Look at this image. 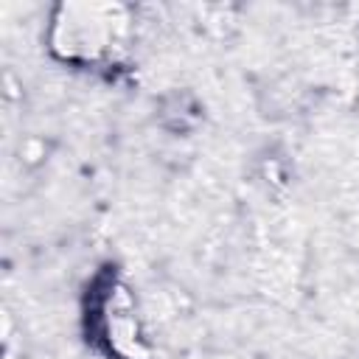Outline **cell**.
Returning <instances> with one entry per match:
<instances>
[{
  "label": "cell",
  "mask_w": 359,
  "mask_h": 359,
  "mask_svg": "<svg viewBox=\"0 0 359 359\" xmlns=\"http://www.w3.org/2000/svg\"><path fill=\"white\" fill-rule=\"evenodd\" d=\"M65 36L59 45H65L67 59H84L98 62L109 56V50L121 48L126 34V17L118 6H65Z\"/></svg>",
  "instance_id": "6da1fadb"
}]
</instances>
